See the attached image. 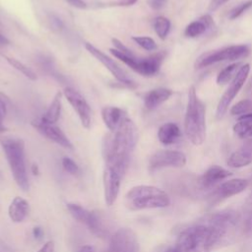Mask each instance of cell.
I'll use <instances>...</instances> for the list:
<instances>
[{
  "instance_id": "6da1fadb",
  "label": "cell",
  "mask_w": 252,
  "mask_h": 252,
  "mask_svg": "<svg viewBox=\"0 0 252 252\" xmlns=\"http://www.w3.org/2000/svg\"><path fill=\"white\" fill-rule=\"evenodd\" d=\"M138 141V129L133 120L124 117L114 132L106 135L103 143L105 166L124 176L130 162L131 154Z\"/></svg>"
},
{
  "instance_id": "7a4b0ae2",
  "label": "cell",
  "mask_w": 252,
  "mask_h": 252,
  "mask_svg": "<svg viewBox=\"0 0 252 252\" xmlns=\"http://www.w3.org/2000/svg\"><path fill=\"white\" fill-rule=\"evenodd\" d=\"M204 222L211 231L213 250L230 244L242 234L241 213L235 210H223L214 213L205 219Z\"/></svg>"
},
{
  "instance_id": "3957f363",
  "label": "cell",
  "mask_w": 252,
  "mask_h": 252,
  "mask_svg": "<svg viewBox=\"0 0 252 252\" xmlns=\"http://www.w3.org/2000/svg\"><path fill=\"white\" fill-rule=\"evenodd\" d=\"M184 131L188 140L200 146L206 139V105L198 97L194 87L189 89L184 118Z\"/></svg>"
},
{
  "instance_id": "277c9868",
  "label": "cell",
  "mask_w": 252,
  "mask_h": 252,
  "mask_svg": "<svg viewBox=\"0 0 252 252\" xmlns=\"http://www.w3.org/2000/svg\"><path fill=\"white\" fill-rule=\"evenodd\" d=\"M124 204L130 211L159 209L168 207L170 199L165 191L156 186L137 185L126 193Z\"/></svg>"
},
{
  "instance_id": "5b68a950",
  "label": "cell",
  "mask_w": 252,
  "mask_h": 252,
  "mask_svg": "<svg viewBox=\"0 0 252 252\" xmlns=\"http://www.w3.org/2000/svg\"><path fill=\"white\" fill-rule=\"evenodd\" d=\"M13 178L23 190H29V178L26 166L25 142L18 137H4L0 140Z\"/></svg>"
},
{
  "instance_id": "8992f818",
  "label": "cell",
  "mask_w": 252,
  "mask_h": 252,
  "mask_svg": "<svg viewBox=\"0 0 252 252\" xmlns=\"http://www.w3.org/2000/svg\"><path fill=\"white\" fill-rule=\"evenodd\" d=\"M176 252H210L212 236L209 227L204 222H199L183 229L176 240Z\"/></svg>"
},
{
  "instance_id": "52a82bcc",
  "label": "cell",
  "mask_w": 252,
  "mask_h": 252,
  "mask_svg": "<svg viewBox=\"0 0 252 252\" xmlns=\"http://www.w3.org/2000/svg\"><path fill=\"white\" fill-rule=\"evenodd\" d=\"M109 51L114 57H116L117 59L122 61L124 64L129 66L132 70L146 77H151L156 75L158 72L160 65L165 57V52L163 51L155 53L151 56H148L142 59H138L136 56L134 57L128 56L122 53L121 51L117 50L116 48H110Z\"/></svg>"
},
{
  "instance_id": "ba28073f",
  "label": "cell",
  "mask_w": 252,
  "mask_h": 252,
  "mask_svg": "<svg viewBox=\"0 0 252 252\" xmlns=\"http://www.w3.org/2000/svg\"><path fill=\"white\" fill-rule=\"evenodd\" d=\"M250 53L249 46L245 44L230 45L200 56L196 61V68H203L220 61H233L246 57Z\"/></svg>"
},
{
  "instance_id": "9c48e42d",
  "label": "cell",
  "mask_w": 252,
  "mask_h": 252,
  "mask_svg": "<svg viewBox=\"0 0 252 252\" xmlns=\"http://www.w3.org/2000/svg\"><path fill=\"white\" fill-rule=\"evenodd\" d=\"M249 72H250V65L249 64H244L240 67V69L236 73L233 80L230 82V85L228 86L226 91L223 93V94L221 95V97H220V99L218 103L217 111H216L217 119L220 120L224 116L230 102L236 96V94H238V92L243 87L244 83L246 82V79L249 75Z\"/></svg>"
},
{
  "instance_id": "30bf717a",
  "label": "cell",
  "mask_w": 252,
  "mask_h": 252,
  "mask_svg": "<svg viewBox=\"0 0 252 252\" xmlns=\"http://www.w3.org/2000/svg\"><path fill=\"white\" fill-rule=\"evenodd\" d=\"M186 163V156L178 151L160 150L156 152L149 160V169L155 171L163 167H182Z\"/></svg>"
},
{
  "instance_id": "8fae6325",
  "label": "cell",
  "mask_w": 252,
  "mask_h": 252,
  "mask_svg": "<svg viewBox=\"0 0 252 252\" xmlns=\"http://www.w3.org/2000/svg\"><path fill=\"white\" fill-rule=\"evenodd\" d=\"M67 209L71 216L79 222L84 223L94 234L103 236L105 231L97 215L75 203H68Z\"/></svg>"
},
{
  "instance_id": "7c38bea8",
  "label": "cell",
  "mask_w": 252,
  "mask_h": 252,
  "mask_svg": "<svg viewBox=\"0 0 252 252\" xmlns=\"http://www.w3.org/2000/svg\"><path fill=\"white\" fill-rule=\"evenodd\" d=\"M107 252H139V242L135 232L122 227L111 236Z\"/></svg>"
},
{
  "instance_id": "4fadbf2b",
  "label": "cell",
  "mask_w": 252,
  "mask_h": 252,
  "mask_svg": "<svg viewBox=\"0 0 252 252\" xmlns=\"http://www.w3.org/2000/svg\"><path fill=\"white\" fill-rule=\"evenodd\" d=\"M63 94L78 114L82 125L86 129H89L92 123V110L86 98L71 87H66L63 91Z\"/></svg>"
},
{
  "instance_id": "5bb4252c",
  "label": "cell",
  "mask_w": 252,
  "mask_h": 252,
  "mask_svg": "<svg viewBox=\"0 0 252 252\" xmlns=\"http://www.w3.org/2000/svg\"><path fill=\"white\" fill-rule=\"evenodd\" d=\"M85 47H86L87 51L90 54H92L97 61H99L115 77V79L120 84L126 85L130 88L134 85V83L131 81V79H129L127 77L126 73L109 56H107L101 50H99L98 48H96L95 46H94L93 44H91L89 42L85 43Z\"/></svg>"
},
{
  "instance_id": "9a60e30c",
  "label": "cell",
  "mask_w": 252,
  "mask_h": 252,
  "mask_svg": "<svg viewBox=\"0 0 252 252\" xmlns=\"http://www.w3.org/2000/svg\"><path fill=\"white\" fill-rule=\"evenodd\" d=\"M248 186V181L242 178H235L225 181L220 184L215 190H213L209 195V200L211 204L219 203L226 198L237 195L244 191Z\"/></svg>"
},
{
  "instance_id": "2e32d148",
  "label": "cell",
  "mask_w": 252,
  "mask_h": 252,
  "mask_svg": "<svg viewBox=\"0 0 252 252\" xmlns=\"http://www.w3.org/2000/svg\"><path fill=\"white\" fill-rule=\"evenodd\" d=\"M32 124L37 130V132H39L46 139L52 141L53 143L65 148V149L73 150V145H72L71 141L69 140V138L55 124L43 122L41 119L38 121H32Z\"/></svg>"
},
{
  "instance_id": "e0dca14e",
  "label": "cell",
  "mask_w": 252,
  "mask_h": 252,
  "mask_svg": "<svg viewBox=\"0 0 252 252\" xmlns=\"http://www.w3.org/2000/svg\"><path fill=\"white\" fill-rule=\"evenodd\" d=\"M103 192L104 201L107 206H112L119 194L121 180L123 176L114 169L105 166L103 170Z\"/></svg>"
},
{
  "instance_id": "ac0fdd59",
  "label": "cell",
  "mask_w": 252,
  "mask_h": 252,
  "mask_svg": "<svg viewBox=\"0 0 252 252\" xmlns=\"http://www.w3.org/2000/svg\"><path fill=\"white\" fill-rule=\"evenodd\" d=\"M231 174L232 172L221 166L212 165L200 176L198 182L203 189H208L218 182L229 177Z\"/></svg>"
},
{
  "instance_id": "d6986e66",
  "label": "cell",
  "mask_w": 252,
  "mask_h": 252,
  "mask_svg": "<svg viewBox=\"0 0 252 252\" xmlns=\"http://www.w3.org/2000/svg\"><path fill=\"white\" fill-rule=\"evenodd\" d=\"M252 162V140L243 144L238 150L233 152L228 159L227 165L230 167H243Z\"/></svg>"
},
{
  "instance_id": "ffe728a7",
  "label": "cell",
  "mask_w": 252,
  "mask_h": 252,
  "mask_svg": "<svg viewBox=\"0 0 252 252\" xmlns=\"http://www.w3.org/2000/svg\"><path fill=\"white\" fill-rule=\"evenodd\" d=\"M101 117L104 125L110 132H114L125 116L124 111L116 106H104L101 109Z\"/></svg>"
},
{
  "instance_id": "44dd1931",
  "label": "cell",
  "mask_w": 252,
  "mask_h": 252,
  "mask_svg": "<svg viewBox=\"0 0 252 252\" xmlns=\"http://www.w3.org/2000/svg\"><path fill=\"white\" fill-rule=\"evenodd\" d=\"M172 94V91L166 88H158L148 92L144 96V104L148 109H155Z\"/></svg>"
},
{
  "instance_id": "7402d4cb",
  "label": "cell",
  "mask_w": 252,
  "mask_h": 252,
  "mask_svg": "<svg viewBox=\"0 0 252 252\" xmlns=\"http://www.w3.org/2000/svg\"><path fill=\"white\" fill-rule=\"evenodd\" d=\"M29 212H30L29 203L22 197H15L8 208L9 217L14 222L23 221L28 216Z\"/></svg>"
},
{
  "instance_id": "603a6c76",
  "label": "cell",
  "mask_w": 252,
  "mask_h": 252,
  "mask_svg": "<svg viewBox=\"0 0 252 252\" xmlns=\"http://www.w3.org/2000/svg\"><path fill=\"white\" fill-rule=\"evenodd\" d=\"M181 132L179 127L172 122H167L161 125L158 132V138L159 142L165 146L174 144L179 140Z\"/></svg>"
},
{
  "instance_id": "cb8c5ba5",
  "label": "cell",
  "mask_w": 252,
  "mask_h": 252,
  "mask_svg": "<svg viewBox=\"0 0 252 252\" xmlns=\"http://www.w3.org/2000/svg\"><path fill=\"white\" fill-rule=\"evenodd\" d=\"M214 27L213 18L210 15H204L197 21L190 23L185 29V35L188 37H196L203 34L208 29Z\"/></svg>"
},
{
  "instance_id": "d4e9b609",
  "label": "cell",
  "mask_w": 252,
  "mask_h": 252,
  "mask_svg": "<svg viewBox=\"0 0 252 252\" xmlns=\"http://www.w3.org/2000/svg\"><path fill=\"white\" fill-rule=\"evenodd\" d=\"M62 95L63 94L61 92H57L55 94L47 110L41 117V120L43 122L55 124L58 121L61 113V107H62Z\"/></svg>"
},
{
  "instance_id": "484cf974",
  "label": "cell",
  "mask_w": 252,
  "mask_h": 252,
  "mask_svg": "<svg viewBox=\"0 0 252 252\" xmlns=\"http://www.w3.org/2000/svg\"><path fill=\"white\" fill-rule=\"evenodd\" d=\"M233 131L240 138L252 137V118L239 117L238 122L233 125Z\"/></svg>"
},
{
  "instance_id": "4316f807",
  "label": "cell",
  "mask_w": 252,
  "mask_h": 252,
  "mask_svg": "<svg viewBox=\"0 0 252 252\" xmlns=\"http://www.w3.org/2000/svg\"><path fill=\"white\" fill-rule=\"evenodd\" d=\"M240 65L241 64L239 62H236V63L230 64L227 67H225L224 69H222L217 77V84L218 85H225L228 82H231L233 80V78L235 77L236 73L238 72V70L240 69V67H239Z\"/></svg>"
},
{
  "instance_id": "83f0119b",
  "label": "cell",
  "mask_w": 252,
  "mask_h": 252,
  "mask_svg": "<svg viewBox=\"0 0 252 252\" xmlns=\"http://www.w3.org/2000/svg\"><path fill=\"white\" fill-rule=\"evenodd\" d=\"M154 29L160 39H165L170 30V21L163 16H158L154 21Z\"/></svg>"
},
{
  "instance_id": "f1b7e54d",
  "label": "cell",
  "mask_w": 252,
  "mask_h": 252,
  "mask_svg": "<svg viewBox=\"0 0 252 252\" xmlns=\"http://www.w3.org/2000/svg\"><path fill=\"white\" fill-rule=\"evenodd\" d=\"M5 60L13 67L15 68L16 70L20 71L24 76H26L28 79L32 80V81H35L36 80V74L31 69L29 68L28 66H26L24 63H22L21 61L15 59V58H12V57H9L7 55H2Z\"/></svg>"
},
{
  "instance_id": "f546056e",
  "label": "cell",
  "mask_w": 252,
  "mask_h": 252,
  "mask_svg": "<svg viewBox=\"0 0 252 252\" xmlns=\"http://www.w3.org/2000/svg\"><path fill=\"white\" fill-rule=\"evenodd\" d=\"M252 112V99H243L234 104L230 109L231 115H245Z\"/></svg>"
},
{
  "instance_id": "4dcf8cb0",
  "label": "cell",
  "mask_w": 252,
  "mask_h": 252,
  "mask_svg": "<svg viewBox=\"0 0 252 252\" xmlns=\"http://www.w3.org/2000/svg\"><path fill=\"white\" fill-rule=\"evenodd\" d=\"M241 229L242 235H248L252 232V207L241 213Z\"/></svg>"
},
{
  "instance_id": "1f68e13d",
  "label": "cell",
  "mask_w": 252,
  "mask_h": 252,
  "mask_svg": "<svg viewBox=\"0 0 252 252\" xmlns=\"http://www.w3.org/2000/svg\"><path fill=\"white\" fill-rule=\"evenodd\" d=\"M132 39L138 44L140 45L142 48L148 50V51H152V50H156L157 49V43L156 41L150 37V36H133Z\"/></svg>"
},
{
  "instance_id": "d6a6232c",
  "label": "cell",
  "mask_w": 252,
  "mask_h": 252,
  "mask_svg": "<svg viewBox=\"0 0 252 252\" xmlns=\"http://www.w3.org/2000/svg\"><path fill=\"white\" fill-rule=\"evenodd\" d=\"M250 7H252V0H248L244 3L239 4L237 7H235L234 9H232L229 13V19L233 20L238 18L240 15H242L246 10H248Z\"/></svg>"
},
{
  "instance_id": "836d02e7",
  "label": "cell",
  "mask_w": 252,
  "mask_h": 252,
  "mask_svg": "<svg viewBox=\"0 0 252 252\" xmlns=\"http://www.w3.org/2000/svg\"><path fill=\"white\" fill-rule=\"evenodd\" d=\"M62 166L63 168L70 174H77L79 172V166L77 165V163L70 158H62Z\"/></svg>"
},
{
  "instance_id": "e575fe53",
  "label": "cell",
  "mask_w": 252,
  "mask_h": 252,
  "mask_svg": "<svg viewBox=\"0 0 252 252\" xmlns=\"http://www.w3.org/2000/svg\"><path fill=\"white\" fill-rule=\"evenodd\" d=\"M111 41H112V44L114 45V48H116L117 50L121 51L122 53H124V54H126V55H128V56H131V57L135 56V55L133 54V52H132L128 47H126V46H125L120 40H118L117 38H112Z\"/></svg>"
},
{
  "instance_id": "d590c367",
  "label": "cell",
  "mask_w": 252,
  "mask_h": 252,
  "mask_svg": "<svg viewBox=\"0 0 252 252\" xmlns=\"http://www.w3.org/2000/svg\"><path fill=\"white\" fill-rule=\"evenodd\" d=\"M137 0H115L112 2L105 3L103 7H127L135 4Z\"/></svg>"
},
{
  "instance_id": "8d00e7d4",
  "label": "cell",
  "mask_w": 252,
  "mask_h": 252,
  "mask_svg": "<svg viewBox=\"0 0 252 252\" xmlns=\"http://www.w3.org/2000/svg\"><path fill=\"white\" fill-rule=\"evenodd\" d=\"M7 102L8 97L0 92V121L2 122L7 114Z\"/></svg>"
},
{
  "instance_id": "74e56055",
  "label": "cell",
  "mask_w": 252,
  "mask_h": 252,
  "mask_svg": "<svg viewBox=\"0 0 252 252\" xmlns=\"http://www.w3.org/2000/svg\"><path fill=\"white\" fill-rule=\"evenodd\" d=\"M229 0H212L209 6V11L213 12L216 11L217 9H219L220 6H222L224 3H226Z\"/></svg>"
},
{
  "instance_id": "f35d334b",
  "label": "cell",
  "mask_w": 252,
  "mask_h": 252,
  "mask_svg": "<svg viewBox=\"0 0 252 252\" xmlns=\"http://www.w3.org/2000/svg\"><path fill=\"white\" fill-rule=\"evenodd\" d=\"M71 6L76 7L78 9H86L87 8V3L84 0H66Z\"/></svg>"
},
{
  "instance_id": "ab89813d",
  "label": "cell",
  "mask_w": 252,
  "mask_h": 252,
  "mask_svg": "<svg viewBox=\"0 0 252 252\" xmlns=\"http://www.w3.org/2000/svg\"><path fill=\"white\" fill-rule=\"evenodd\" d=\"M37 252H54V242L47 241L41 246V248Z\"/></svg>"
},
{
  "instance_id": "60d3db41",
  "label": "cell",
  "mask_w": 252,
  "mask_h": 252,
  "mask_svg": "<svg viewBox=\"0 0 252 252\" xmlns=\"http://www.w3.org/2000/svg\"><path fill=\"white\" fill-rule=\"evenodd\" d=\"M79 252H95V250L94 247L92 245H84L83 247H81Z\"/></svg>"
},
{
  "instance_id": "b9f144b4",
  "label": "cell",
  "mask_w": 252,
  "mask_h": 252,
  "mask_svg": "<svg viewBox=\"0 0 252 252\" xmlns=\"http://www.w3.org/2000/svg\"><path fill=\"white\" fill-rule=\"evenodd\" d=\"M32 233H33V236H34L35 238H40V237H41V235H42V229H41L40 227L36 226V227H34V228H33Z\"/></svg>"
},
{
  "instance_id": "7bdbcfd3",
  "label": "cell",
  "mask_w": 252,
  "mask_h": 252,
  "mask_svg": "<svg viewBox=\"0 0 252 252\" xmlns=\"http://www.w3.org/2000/svg\"><path fill=\"white\" fill-rule=\"evenodd\" d=\"M9 43H10L9 39H8L5 35H3V34L0 33V44L4 45V44H9Z\"/></svg>"
},
{
  "instance_id": "ee69618b",
  "label": "cell",
  "mask_w": 252,
  "mask_h": 252,
  "mask_svg": "<svg viewBox=\"0 0 252 252\" xmlns=\"http://www.w3.org/2000/svg\"><path fill=\"white\" fill-rule=\"evenodd\" d=\"M32 168V173L33 174H38V167H37L36 164H33Z\"/></svg>"
},
{
  "instance_id": "f6af8a7d",
  "label": "cell",
  "mask_w": 252,
  "mask_h": 252,
  "mask_svg": "<svg viewBox=\"0 0 252 252\" xmlns=\"http://www.w3.org/2000/svg\"><path fill=\"white\" fill-rule=\"evenodd\" d=\"M4 131H6V128L3 126V124H2V122L0 121V133H3Z\"/></svg>"
},
{
  "instance_id": "bcb514c9",
  "label": "cell",
  "mask_w": 252,
  "mask_h": 252,
  "mask_svg": "<svg viewBox=\"0 0 252 252\" xmlns=\"http://www.w3.org/2000/svg\"><path fill=\"white\" fill-rule=\"evenodd\" d=\"M240 117H247V118H252V112H251V113H248V114H245V115H241Z\"/></svg>"
},
{
  "instance_id": "7dc6e473",
  "label": "cell",
  "mask_w": 252,
  "mask_h": 252,
  "mask_svg": "<svg viewBox=\"0 0 252 252\" xmlns=\"http://www.w3.org/2000/svg\"><path fill=\"white\" fill-rule=\"evenodd\" d=\"M165 252H176V250H175L174 248H169V249H167Z\"/></svg>"
}]
</instances>
